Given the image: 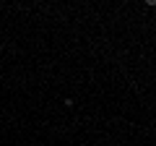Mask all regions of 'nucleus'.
Segmentation results:
<instances>
[{"label": "nucleus", "instance_id": "nucleus-1", "mask_svg": "<svg viewBox=\"0 0 156 146\" xmlns=\"http://www.w3.org/2000/svg\"><path fill=\"white\" fill-rule=\"evenodd\" d=\"M146 8H156V0H146Z\"/></svg>", "mask_w": 156, "mask_h": 146}]
</instances>
